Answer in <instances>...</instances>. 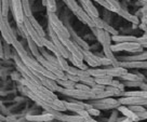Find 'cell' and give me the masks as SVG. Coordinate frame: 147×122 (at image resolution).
I'll return each instance as SVG.
<instances>
[{
    "instance_id": "obj_1",
    "label": "cell",
    "mask_w": 147,
    "mask_h": 122,
    "mask_svg": "<svg viewBox=\"0 0 147 122\" xmlns=\"http://www.w3.org/2000/svg\"><path fill=\"white\" fill-rule=\"evenodd\" d=\"M48 20H49V26L54 30V32L60 38V40L70 39L68 28L62 23V21L57 18L56 14L53 12H48Z\"/></svg>"
},
{
    "instance_id": "obj_2",
    "label": "cell",
    "mask_w": 147,
    "mask_h": 122,
    "mask_svg": "<svg viewBox=\"0 0 147 122\" xmlns=\"http://www.w3.org/2000/svg\"><path fill=\"white\" fill-rule=\"evenodd\" d=\"M0 32L2 37L5 38V42L8 44H13V42L16 40V35L14 34L13 29L11 28L8 18L3 16L2 14V5H1V0H0Z\"/></svg>"
},
{
    "instance_id": "obj_3",
    "label": "cell",
    "mask_w": 147,
    "mask_h": 122,
    "mask_svg": "<svg viewBox=\"0 0 147 122\" xmlns=\"http://www.w3.org/2000/svg\"><path fill=\"white\" fill-rule=\"evenodd\" d=\"M57 92H60L62 94L70 96V97H75L78 100H97V95L93 93L92 91L90 92H86V91H81L78 89H64V88H59Z\"/></svg>"
},
{
    "instance_id": "obj_4",
    "label": "cell",
    "mask_w": 147,
    "mask_h": 122,
    "mask_svg": "<svg viewBox=\"0 0 147 122\" xmlns=\"http://www.w3.org/2000/svg\"><path fill=\"white\" fill-rule=\"evenodd\" d=\"M143 47L138 42H122V43H115L111 44V51L113 52H132V53H141Z\"/></svg>"
},
{
    "instance_id": "obj_5",
    "label": "cell",
    "mask_w": 147,
    "mask_h": 122,
    "mask_svg": "<svg viewBox=\"0 0 147 122\" xmlns=\"http://www.w3.org/2000/svg\"><path fill=\"white\" fill-rule=\"evenodd\" d=\"M23 24H24V26H25V28H26V32H27L28 36L36 42V44L38 45L39 48H43V47H45V39H46V38L40 37V35L36 32V29L32 27V25L30 24L29 18H28L27 16H25Z\"/></svg>"
},
{
    "instance_id": "obj_6",
    "label": "cell",
    "mask_w": 147,
    "mask_h": 122,
    "mask_svg": "<svg viewBox=\"0 0 147 122\" xmlns=\"http://www.w3.org/2000/svg\"><path fill=\"white\" fill-rule=\"evenodd\" d=\"M10 7L12 9L13 18L15 20L16 24H23L25 14H24L22 0H10Z\"/></svg>"
},
{
    "instance_id": "obj_7",
    "label": "cell",
    "mask_w": 147,
    "mask_h": 122,
    "mask_svg": "<svg viewBox=\"0 0 147 122\" xmlns=\"http://www.w3.org/2000/svg\"><path fill=\"white\" fill-rule=\"evenodd\" d=\"M49 37H50V40L52 41V42L54 43L55 47H56V49L59 50V52L61 53V55H62L63 57H65L66 59H68L70 53L67 51V49L65 48V45L63 44V42L60 40V38L57 37V35L55 34L54 30H53L50 26H49Z\"/></svg>"
},
{
    "instance_id": "obj_8",
    "label": "cell",
    "mask_w": 147,
    "mask_h": 122,
    "mask_svg": "<svg viewBox=\"0 0 147 122\" xmlns=\"http://www.w3.org/2000/svg\"><path fill=\"white\" fill-rule=\"evenodd\" d=\"M61 41L63 42V44L65 45V48L67 49V51H68L73 56L83 61V55H82V53H81L80 49H79L78 44H76L71 39H64V40H61Z\"/></svg>"
},
{
    "instance_id": "obj_9",
    "label": "cell",
    "mask_w": 147,
    "mask_h": 122,
    "mask_svg": "<svg viewBox=\"0 0 147 122\" xmlns=\"http://www.w3.org/2000/svg\"><path fill=\"white\" fill-rule=\"evenodd\" d=\"M91 30L93 32V34L95 35L96 39L98 40V42L102 44V47L105 44H109L111 45V35L109 32L103 30L101 28H91Z\"/></svg>"
},
{
    "instance_id": "obj_10",
    "label": "cell",
    "mask_w": 147,
    "mask_h": 122,
    "mask_svg": "<svg viewBox=\"0 0 147 122\" xmlns=\"http://www.w3.org/2000/svg\"><path fill=\"white\" fill-rule=\"evenodd\" d=\"M91 18L96 28H101V29H103V30L109 32L111 36L118 35V32L116 30L115 28L113 27V26H110L109 24H108L107 22H105L104 20H102V18Z\"/></svg>"
},
{
    "instance_id": "obj_11",
    "label": "cell",
    "mask_w": 147,
    "mask_h": 122,
    "mask_svg": "<svg viewBox=\"0 0 147 122\" xmlns=\"http://www.w3.org/2000/svg\"><path fill=\"white\" fill-rule=\"evenodd\" d=\"M113 67H123L125 69L130 68H145L147 69V61L143 62H128V61H122V62H117Z\"/></svg>"
},
{
    "instance_id": "obj_12",
    "label": "cell",
    "mask_w": 147,
    "mask_h": 122,
    "mask_svg": "<svg viewBox=\"0 0 147 122\" xmlns=\"http://www.w3.org/2000/svg\"><path fill=\"white\" fill-rule=\"evenodd\" d=\"M79 2L81 3V8L90 15V18H100L98 11L91 0H79Z\"/></svg>"
},
{
    "instance_id": "obj_13",
    "label": "cell",
    "mask_w": 147,
    "mask_h": 122,
    "mask_svg": "<svg viewBox=\"0 0 147 122\" xmlns=\"http://www.w3.org/2000/svg\"><path fill=\"white\" fill-rule=\"evenodd\" d=\"M75 15L77 16V18L81 21V22L83 23V24H86V25H88L90 28H94L95 27V25H94V23H93V21H92V18H90V15L84 11V10L81 8V7H79V9L75 12Z\"/></svg>"
},
{
    "instance_id": "obj_14",
    "label": "cell",
    "mask_w": 147,
    "mask_h": 122,
    "mask_svg": "<svg viewBox=\"0 0 147 122\" xmlns=\"http://www.w3.org/2000/svg\"><path fill=\"white\" fill-rule=\"evenodd\" d=\"M26 119L34 122H51L54 119V117L51 113H47L43 115H28Z\"/></svg>"
},
{
    "instance_id": "obj_15",
    "label": "cell",
    "mask_w": 147,
    "mask_h": 122,
    "mask_svg": "<svg viewBox=\"0 0 147 122\" xmlns=\"http://www.w3.org/2000/svg\"><path fill=\"white\" fill-rule=\"evenodd\" d=\"M118 111H120V113H122L125 118L131 119L133 122H138V121H140V120H142V119L138 117L136 113H133V111L129 108V107H127V106H122V105L119 106V107H118Z\"/></svg>"
},
{
    "instance_id": "obj_16",
    "label": "cell",
    "mask_w": 147,
    "mask_h": 122,
    "mask_svg": "<svg viewBox=\"0 0 147 122\" xmlns=\"http://www.w3.org/2000/svg\"><path fill=\"white\" fill-rule=\"evenodd\" d=\"M105 71H106V75H107V76H109V77H111V78H115V77L120 78L121 76H123L124 73L129 72L128 69H125V68H123V67L105 68Z\"/></svg>"
},
{
    "instance_id": "obj_17",
    "label": "cell",
    "mask_w": 147,
    "mask_h": 122,
    "mask_svg": "<svg viewBox=\"0 0 147 122\" xmlns=\"http://www.w3.org/2000/svg\"><path fill=\"white\" fill-rule=\"evenodd\" d=\"M116 13L118 14L119 16H121L122 18H124V20H127L128 22H131L132 24H134V25H138V23H140V20H138L135 15H133V14L129 13L128 11H125L124 9H119L117 10V12Z\"/></svg>"
},
{
    "instance_id": "obj_18",
    "label": "cell",
    "mask_w": 147,
    "mask_h": 122,
    "mask_svg": "<svg viewBox=\"0 0 147 122\" xmlns=\"http://www.w3.org/2000/svg\"><path fill=\"white\" fill-rule=\"evenodd\" d=\"M67 28H68V32H69V34H70V39H71L76 44H78L80 48H82V49H84V50H89V45H88L87 42L83 41L80 37L77 36V34L74 32L70 27H67Z\"/></svg>"
},
{
    "instance_id": "obj_19",
    "label": "cell",
    "mask_w": 147,
    "mask_h": 122,
    "mask_svg": "<svg viewBox=\"0 0 147 122\" xmlns=\"http://www.w3.org/2000/svg\"><path fill=\"white\" fill-rule=\"evenodd\" d=\"M26 40H27V43H28V47H29V50H30V53L32 54V57H35V59H38L41 53H40V49H39V47L36 44V42L32 40V38L29 36L26 37Z\"/></svg>"
},
{
    "instance_id": "obj_20",
    "label": "cell",
    "mask_w": 147,
    "mask_h": 122,
    "mask_svg": "<svg viewBox=\"0 0 147 122\" xmlns=\"http://www.w3.org/2000/svg\"><path fill=\"white\" fill-rule=\"evenodd\" d=\"M138 37L135 36H121V35H115L111 36V41L116 43H122V42H136Z\"/></svg>"
},
{
    "instance_id": "obj_21",
    "label": "cell",
    "mask_w": 147,
    "mask_h": 122,
    "mask_svg": "<svg viewBox=\"0 0 147 122\" xmlns=\"http://www.w3.org/2000/svg\"><path fill=\"white\" fill-rule=\"evenodd\" d=\"M122 61H128V62H143V61H147V51L146 52H141L138 54L131 55V56H125V57H121Z\"/></svg>"
},
{
    "instance_id": "obj_22",
    "label": "cell",
    "mask_w": 147,
    "mask_h": 122,
    "mask_svg": "<svg viewBox=\"0 0 147 122\" xmlns=\"http://www.w3.org/2000/svg\"><path fill=\"white\" fill-rule=\"evenodd\" d=\"M121 80L123 81H131V82H140L143 80V77L138 73H131V72H127L123 76L120 77Z\"/></svg>"
},
{
    "instance_id": "obj_23",
    "label": "cell",
    "mask_w": 147,
    "mask_h": 122,
    "mask_svg": "<svg viewBox=\"0 0 147 122\" xmlns=\"http://www.w3.org/2000/svg\"><path fill=\"white\" fill-rule=\"evenodd\" d=\"M29 18V22H30V24L32 25V27L36 29V32L40 35V37H42V38H46V32H45V29L42 28V26L39 24V23L37 22V20L34 16H30V18Z\"/></svg>"
},
{
    "instance_id": "obj_24",
    "label": "cell",
    "mask_w": 147,
    "mask_h": 122,
    "mask_svg": "<svg viewBox=\"0 0 147 122\" xmlns=\"http://www.w3.org/2000/svg\"><path fill=\"white\" fill-rule=\"evenodd\" d=\"M67 59H68L70 63H73L74 67H77V68H79V69H81V70H88L87 67H86V65L83 64V61H81V59L75 57V56H73L71 54L69 55V57Z\"/></svg>"
},
{
    "instance_id": "obj_25",
    "label": "cell",
    "mask_w": 147,
    "mask_h": 122,
    "mask_svg": "<svg viewBox=\"0 0 147 122\" xmlns=\"http://www.w3.org/2000/svg\"><path fill=\"white\" fill-rule=\"evenodd\" d=\"M45 48H47V49L50 51V52H52V53H53V55H55L56 57L62 56V55H61V53L59 52V50L56 49V47L54 45V43H53L51 40H49V39H47V38L45 39Z\"/></svg>"
},
{
    "instance_id": "obj_26",
    "label": "cell",
    "mask_w": 147,
    "mask_h": 122,
    "mask_svg": "<svg viewBox=\"0 0 147 122\" xmlns=\"http://www.w3.org/2000/svg\"><path fill=\"white\" fill-rule=\"evenodd\" d=\"M113 80H114V78L109 77V76L95 78V82H96V84H101V86H109L110 84H111Z\"/></svg>"
},
{
    "instance_id": "obj_27",
    "label": "cell",
    "mask_w": 147,
    "mask_h": 122,
    "mask_svg": "<svg viewBox=\"0 0 147 122\" xmlns=\"http://www.w3.org/2000/svg\"><path fill=\"white\" fill-rule=\"evenodd\" d=\"M42 5L47 8L48 12L55 13V11H56V1L55 0H42Z\"/></svg>"
},
{
    "instance_id": "obj_28",
    "label": "cell",
    "mask_w": 147,
    "mask_h": 122,
    "mask_svg": "<svg viewBox=\"0 0 147 122\" xmlns=\"http://www.w3.org/2000/svg\"><path fill=\"white\" fill-rule=\"evenodd\" d=\"M88 72L93 78H100V77H105V76H107L105 69H98V68H96V69H88Z\"/></svg>"
},
{
    "instance_id": "obj_29",
    "label": "cell",
    "mask_w": 147,
    "mask_h": 122,
    "mask_svg": "<svg viewBox=\"0 0 147 122\" xmlns=\"http://www.w3.org/2000/svg\"><path fill=\"white\" fill-rule=\"evenodd\" d=\"M64 2L66 3V5L70 9V11H71L73 13H75V12L79 9V7H80L76 0H64Z\"/></svg>"
},
{
    "instance_id": "obj_30",
    "label": "cell",
    "mask_w": 147,
    "mask_h": 122,
    "mask_svg": "<svg viewBox=\"0 0 147 122\" xmlns=\"http://www.w3.org/2000/svg\"><path fill=\"white\" fill-rule=\"evenodd\" d=\"M57 59H59V64H60L61 69H62L64 72H67L68 68L70 67V66H69V64H68V62H67V59H65V57H63V56H59V57H57Z\"/></svg>"
},
{
    "instance_id": "obj_31",
    "label": "cell",
    "mask_w": 147,
    "mask_h": 122,
    "mask_svg": "<svg viewBox=\"0 0 147 122\" xmlns=\"http://www.w3.org/2000/svg\"><path fill=\"white\" fill-rule=\"evenodd\" d=\"M1 5H2V14H3V16L8 18L10 9V0H1Z\"/></svg>"
},
{
    "instance_id": "obj_32",
    "label": "cell",
    "mask_w": 147,
    "mask_h": 122,
    "mask_svg": "<svg viewBox=\"0 0 147 122\" xmlns=\"http://www.w3.org/2000/svg\"><path fill=\"white\" fill-rule=\"evenodd\" d=\"M97 3H100V5H102V7H104L106 10H108V11H111V12H117V10L114 8V7H111V5L107 2V1H105V0H98V2Z\"/></svg>"
},
{
    "instance_id": "obj_33",
    "label": "cell",
    "mask_w": 147,
    "mask_h": 122,
    "mask_svg": "<svg viewBox=\"0 0 147 122\" xmlns=\"http://www.w3.org/2000/svg\"><path fill=\"white\" fill-rule=\"evenodd\" d=\"M129 108L131 109L133 113H143V111H145L147 110L146 108H144V106H138V105H134V106H128Z\"/></svg>"
},
{
    "instance_id": "obj_34",
    "label": "cell",
    "mask_w": 147,
    "mask_h": 122,
    "mask_svg": "<svg viewBox=\"0 0 147 122\" xmlns=\"http://www.w3.org/2000/svg\"><path fill=\"white\" fill-rule=\"evenodd\" d=\"M75 88L78 89V90L86 91V92H90V91H91V88H90V86H86V84H83V83H76Z\"/></svg>"
},
{
    "instance_id": "obj_35",
    "label": "cell",
    "mask_w": 147,
    "mask_h": 122,
    "mask_svg": "<svg viewBox=\"0 0 147 122\" xmlns=\"http://www.w3.org/2000/svg\"><path fill=\"white\" fill-rule=\"evenodd\" d=\"M138 43L142 45L143 48L147 45V36H142V37H138V40H136Z\"/></svg>"
},
{
    "instance_id": "obj_36",
    "label": "cell",
    "mask_w": 147,
    "mask_h": 122,
    "mask_svg": "<svg viewBox=\"0 0 147 122\" xmlns=\"http://www.w3.org/2000/svg\"><path fill=\"white\" fill-rule=\"evenodd\" d=\"M105 1H107V2H108V3H109L111 7H114L116 10L121 9V7H120V5H119V2H118L117 0H105Z\"/></svg>"
},
{
    "instance_id": "obj_37",
    "label": "cell",
    "mask_w": 147,
    "mask_h": 122,
    "mask_svg": "<svg viewBox=\"0 0 147 122\" xmlns=\"http://www.w3.org/2000/svg\"><path fill=\"white\" fill-rule=\"evenodd\" d=\"M88 113H89L90 116H100V110L96 108H94V107H92V108L89 109Z\"/></svg>"
},
{
    "instance_id": "obj_38",
    "label": "cell",
    "mask_w": 147,
    "mask_h": 122,
    "mask_svg": "<svg viewBox=\"0 0 147 122\" xmlns=\"http://www.w3.org/2000/svg\"><path fill=\"white\" fill-rule=\"evenodd\" d=\"M101 64L105 65V66H109V65H113V62L107 59V57H101Z\"/></svg>"
},
{
    "instance_id": "obj_39",
    "label": "cell",
    "mask_w": 147,
    "mask_h": 122,
    "mask_svg": "<svg viewBox=\"0 0 147 122\" xmlns=\"http://www.w3.org/2000/svg\"><path fill=\"white\" fill-rule=\"evenodd\" d=\"M117 119H118V113L114 111V113H111L110 118L108 119V122H117Z\"/></svg>"
},
{
    "instance_id": "obj_40",
    "label": "cell",
    "mask_w": 147,
    "mask_h": 122,
    "mask_svg": "<svg viewBox=\"0 0 147 122\" xmlns=\"http://www.w3.org/2000/svg\"><path fill=\"white\" fill-rule=\"evenodd\" d=\"M138 117L141 118V119H146L147 120V110H145V111H143V113H136Z\"/></svg>"
},
{
    "instance_id": "obj_41",
    "label": "cell",
    "mask_w": 147,
    "mask_h": 122,
    "mask_svg": "<svg viewBox=\"0 0 147 122\" xmlns=\"http://www.w3.org/2000/svg\"><path fill=\"white\" fill-rule=\"evenodd\" d=\"M119 122H133L131 119H129V118H124L123 120H120Z\"/></svg>"
},
{
    "instance_id": "obj_42",
    "label": "cell",
    "mask_w": 147,
    "mask_h": 122,
    "mask_svg": "<svg viewBox=\"0 0 147 122\" xmlns=\"http://www.w3.org/2000/svg\"><path fill=\"white\" fill-rule=\"evenodd\" d=\"M0 56H3V50H2V45H1V41H0Z\"/></svg>"
},
{
    "instance_id": "obj_43",
    "label": "cell",
    "mask_w": 147,
    "mask_h": 122,
    "mask_svg": "<svg viewBox=\"0 0 147 122\" xmlns=\"http://www.w3.org/2000/svg\"><path fill=\"white\" fill-rule=\"evenodd\" d=\"M142 1H144V2H147V0H142Z\"/></svg>"
},
{
    "instance_id": "obj_44",
    "label": "cell",
    "mask_w": 147,
    "mask_h": 122,
    "mask_svg": "<svg viewBox=\"0 0 147 122\" xmlns=\"http://www.w3.org/2000/svg\"><path fill=\"white\" fill-rule=\"evenodd\" d=\"M94 1H95V2H98V0H94Z\"/></svg>"
},
{
    "instance_id": "obj_45",
    "label": "cell",
    "mask_w": 147,
    "mask_h": 122,
    "mask_svg": "<svg viewBox=\"0 0 147 122\" xmlns=\"http://www.w3.org/2000/svg\"><path fill=\"white\" fill-rule=\"evenodd\" d=\"M144 48H147V45H145V47H144Z\"/></svg>"
}]
</instances>
